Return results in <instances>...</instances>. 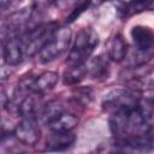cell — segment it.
Returning a JSON list of instances; mask_svg holds the SVG:
<instances>
[{"label": "cell", "mask_w": 154, "mask_h": 154, "mask_svg": "<svg viewBox=\"0 0 154 154\" xmlns=\"http://www.w3.org/2000/svg\"><path fill=\"white\" fill-rule=\"evenodd\" d=\"M129 54V45L120 34L112 36L107 43V58L112 61L120 63Z\"/></svg>", "instance_id": "11"}, {"label": "cell", "mask_w": 154, "mask_h": 154, "mask_svg": "<svg viewBox=\"0 0 154 154\" xmlns=\"http://www.w3.org/2000/svg\"><path fill=\"white\" fill-rule=\"evenodd\" d=\"M138 100L140 97L135 96L134 93L123 90V89H117V90L108 93L103 97L101 106L103 111H106L109 114H113L120 111L136 107L138 103Z\"/></svg>", "instance_id": "5"}, {"label": "cell", "mask_w": 154, "mask_h": 154, "mask_svg": "<svg viewBox=\"0 0 154 154\" xmlns=\"http://www.w3.org/2000/svg\"><path fill=\"white\" fill-rule=\"evenodd\" d=\"M2 57L7 66H17L24 60V57L26 55L22 35L12 36L4 40Z\"/></svg>", "instance_id": "8"}, {"label": "cell", "mask_w": 154, "mask_h": 154, "mask_svg": "<svg viewBox=\"0 0 154 154\" xmlns=\"http://www.w3.org/2000/svg\"><path fill=\"white\" fill-rule=\"evenodd\" d=\"M10 154H22V153H12V152H11Z\"/></svg>", "instance_id": "19"}, {"label": "cell", "mask_w": 154, "mask_h": 154, "mask_svg": "<svg viewBox=\"0 0 154 154\" xmlns=\"http://www.w3.org/2000/svg\"><path fill=\"white\" fill-rule=\"evenodd\" d=\"M64 113H65V107H64L63 102L58 101V100H53V101H49L41 109V113L38 117L41 118V122L48 126Z\"/></svg>", "instance_id": "14"}, {"label": "cell", "mask_w": 154, "mask_h": 154, "mask_svg": "<svg viewBox=\"0 0 154 154\" xmlns=\"http://www.w3.org/2000/svg\"><path fill=\"white\" fill-rule=\"evenodd\" d=\"M109 154H128V153H124V152H113V153H109Z\"/></svg>", "instance_id": "18"}, {"label": "cell", "mask_w": 154, "mask_h": 154, "mask_svg": "<svg viewBox=\"0 0 154 154\" xmlns=\"http://www.w3.org/2000/svg\"><path fill=\"white\" fill-rule=\"evenodd\" d=\"M13 136L25 146H35L41 137L38 126V117L28 116L23 117L13 129Z\"/></svg>", "instance_id": "6"}, {"label": "cell", "mask_w": 154, "mask_h": 154, "mask_svg": "<svg viewBox=\"0 0 154 154\" xmlns=\"http://www.w3.org/2000/svg\"><path fill=\"white\" fill-rule=\"evenodd\" d=\"M78 123L79 119L77 116L65 112L51 125H48V129L52 132H72V130L78 125Z\"/></svg>", "instance_id": "15"}, {"label": "cell", "mask_w": 154, "mask_h": 154, "mask_svg": "<svg viewBox=\"0 0 154 154\" xmlns=\"http://www.w3.org/2000/svg\"><path fill=\"white\" fill-rule=\"evenodd\" d=\"M118 12L122 18H128L132 14L152 11L154 10V1H131V2H119L117 4Z\"/></svg>", "instance_id": "12"}, {"label": "cell", "mask_w": 154, "mask_h": 154, "mask_svg": "<svg viewBox=\"0 0 154 154\" xmlns=\"http://www.w3.org/2000/svg\"><path fill=\"white\" fill-rule=\"evenodd\" d=\"M76 141L73 132H52L47 136L43 150L45 152H63L69 149Z\"/></svg>", "instance_id": "10"}, {"label": "cell", "mask_w": 154, "mask_h": 154, "mask_svg": "<svg viewBox=\"0 0 154 154\" xmlns=\"http://www.w3.org/2000/svg\"><path fill=\"white\" fill-rule=\"evenodd\" d=\"M109 131L116 141L132 149H149L153 146L152 118L138 106L109 114Z\"/></svg>", "instance_id": "1"}, {"label": "cell", "mask_w": 154, "mask_h": 154, "mask_svg": "<svg viewBox=\"0 0 154 154\" xmlns=\"http://www.w3.org/2000/svg\"><path fill=\"white\" fill-rule=\"evenodd\" d=\"M71 30L69 26H58L51 40L38 53V59L43 64H48L64 54L71 43Z\"/></svg>", "instance_id": "4"}, {"label": "cell", "mask_w": 154, "mask_h": 154, "mask_svg": "<svg viewBox=\"0 0 154 154\" xmlns=\"http://www.w3.org/2000/svg\"><path fill=\"white\" fill-rule=\"evenodd\" d=\"M131 38L135 49L138 52H154V31L144 25H136L131 29Z\"/></svg>", "instance_id": "9"}, {"label": "cell", "mask_w": 154, "mask_h": 154, "mask_svg": "<svg viewBox=\"0 0 154 154\" xmlns=\"http://www.w3.org/2000/svg\"><path fill=\"white\" fill-rule=\"evenodd\" d=\"M59 81V75L54 71H45L34 78H25L20 82L19 88L26 93H34L37 95H45L52 90Z\"/></svg>", "instance_id": "7"}, {"label": "cell", "mask_w": 154, "mask_h": 154, "mask_svg": "<svg viewBox=\"0 0 154 154\" xmlns=\"http://www.w3.org/2000/svg\"><path fill=\"white\" fill-rule=\"evenodd\" d=\"M88 6H89V2H81L75 10H72V12L69 14V17L66 18V23H71V22H73L84 10H87L88 8Z\"/></svg>", "instance_id": "17"}, {"label": "cell", "mask_w": 154, "mask_h": 154, "mask_svg": "<svg viewBox=\"0 0 154 154\" xmlns=\"http://www.w3.org/2000/svg\"><path fill=\"white\" fill-rule=\"evenodd\" d=\"M99 45V35L93 28H82L75 37L73 45L69 52L67 66L83 65L91 57Z\"/></svg>", "instance_id": "2"}, {"label": "cell", "mask_w": 154, "mask_h": 154, "mask_svg": "<svg viewBox=\"0 0 154 154\" xmlns=\"http://www.w3.org/2000/svg\"><path fill=\"white\" fill-rule=\"evenodd\" d=\"M88 76L87 65H73L69 66L63 75V83L65 85H77Z\"/></svg>", "instance_id": "16"}, {"label": "cell", "mask_w": 154, "mask_h": 154, "mask_svg": "<svg viewBox=\"0 0 154 154\" xmlns=\"http://www.w3.org/2000/svg\"><path fill=\"white\" fill-rule=\"evenodd\" d=\"M108 58L106 59L102 55H97L89 60L87 65L88 70V76H90L94 79H101V78H107L109 67H108Z\"/></svg>", "instance_id": "13"}, {"label": "cell", "mask_w": 154, "mask_h": 154, "mask_svg": "<svg viewBox=\"0 0 154 154\" xmlns=\"http://www.w3.org/2000/svg\"><path fill=\"white\" fill-rule=\"evenodd\" d=\"M57 29L58 25L53 22L40 23L34 28L26 30L24 34H22V38L25 47V55L26 57H34L36 54L38 55L41 49L51 40V37L53 36Z\"/></svg>", "instance_id": "3"}]
</instances>
